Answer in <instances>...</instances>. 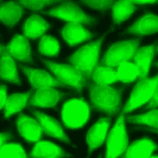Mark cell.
I'll list each match as a JSON object with an SVG mask.
<instances>
[{"label": "cell", "mask_w": 158, "mask_h": 158, "mask_svg": "<svg viewBox=\"0 0 158 158\" xmlns=\"http://www.w3.org/2000/svg\"><path fill=\"white\" fill-rule=\"evenodd\" d=\"M88 88L91 109L102 112L109 117L120 112L122 89L117 88L114 85L96 84H91Z\"/></svg>", "instance_id": "6da1fadb"}, {"label": "cell", "mask_w": 158, "mask_h": 158, "mask_svg": "<svg viewBox=\"0 0 158 158\" xmlns=\"http://www.w3.org/2000/svg\"><path fill=\"white\" fill-rule=\"evenodd\" d=\"M91 110L89 103L82 97L65 101L60 111L63 127L72 130L83 127L90 118Z\"/></svg>", "instance_id": "7a4b0ae2"}, {"label": "cell", "mask_w": 158, "mask_h": 158, "mask_svg": "<svg viewBox=\"0 0 158 158\" xmlns=\"http://www.w3.org/2000/svg\"><path fill=\"white\" fill-rule=\"evenodd\" d=\"M103 38L89 41L78 48L69 59V64L81 71L90 82V79L100 59V52Z\"/></svg>", "instance_id": "3957f363"}, {"label": "cell", "mask_w": 158, "mask_h": 158, "mask_svg": "<svg viewBox=\"0 0 158 158\" xmlns=\"http://www.w3.org/2000/svg\"><path fill=\"white\" fill-rule=\"evenodd\" d=\"M51 73L67 88H72L80 93L85 87H88L89 81L85 75L70 64L57 63L44 60Z\"/></svg>", "instance_id": "277c9868"}, {"label": "cell", "mask_w": 158, "mask_h": 158, "mask_svg": "<svg viewBox=\"0 0 158 158\" xmlns=\"http://www.w3.org/2000/svg\"><path fill=\"white\" fill-rule=\"evenodd\" d=\"M157 85L158 74L152 77H147L138 80L120 112L123 114H128L145 106L153 96Z\"/></svg>", "instance_id": "5b68a950"}, {"label": "cell", "mask_w": 158, "mask_h": 158, "mask_svg": "<svg viewBox=\"0 0 158 158\" xmlns=\"http://www.w3.org/2000/svg\"><path fill=\"white\" fill-rule=\"evenodd\" d=\"M124 114L121 112L110 128L106 141L105 158H120L129 143Z\"/></svg>", "instance_id": "8992f818"}, {"label": "cell", "mask_w": 158, "mask_h": 158, "mask_svg": "<svg viewBox=\"0 0 158 158\" xmlns=\"http://www.w3.org/2000/svg\"><path fill=\"white\" fill-rule=\"evenodd\" d=\"M139 48L138 38L116 42L109 47L99 63L115 69L120 64L130 60Z\"/></svg>", "instance_id": "52a82bcc"}, {"label": "cell", "mask_w": 158, "mask_h": 158, "mask_svg": "<svg viewBox=\"0 0 158 158\" xmlns=\"http://www.w3.org/2000/svg\"><path fill=\"white\" fill-rule=\"evenodd\" d=\"M49 16L62 20L66 23L73 22L82 25H89L94 19L85 13L75 3L65 1L56 7L46 12Z\"/></svg>", "instance_id": "ba28073f"}, {"label": "cell", "mask_w": 158, "mask_h": 158, "mask_svg": "<svg viewBox=\"0 0 158 158\" xmlns=\"http://www.w3.org/2000/svg\"><path fill=\"white\" fill-rule=\"evenodd\" d=\"M16 127L21 137L27 143L35 144L43 139L44 133L35 117H32L23 113L18 114Z\"/></svg>", "instance_id": "9c48e42d"}, {"label": "cell", "mask_w": 158, "mask_h": 158, "mask_svg": "<svg viewBox=\"0 0 158 158\" xmlns=\"http://www.w3.org/2000/svg\"><path fill=\"white\" fill-rule=\"evenodd\" d=\"M19 67L27 76L33 88L39 89L47 88L67 87L51 73H49L44 70L33 69L22 65H19Z\"/></svg>", "instance_id": "30bf717a"}, {"label": "cell", "mask_w": 158, "mask_h": 158, "mask_svg": "<svg viewBox=\"0 0 158 158\" xmlns=\"http://www.w3.org/2000/svg\"><path fill=\"white\" fill-rule=\"evenodd\" d=\"M110 117H102L88 130L86 141L91 153L106 143L110 130Z\"/></svg>", "instance_id": "8fae6325"}, {"label": "cell", "mask_w": 158, "mask_h": 158, "mask_svg": "<svg viewBox=\"0 0 158 158\" xmlns=\"http://www.w3.org/2000/svg\"><path fill=\"white\" fill-rule=\"evenodd\" d=\"M4 47L10 56L17 62H32L29 40L23 34L15 35Z\"/></svg>", "instance_id": "7c38bea8"}, {"label": "cell", "mask_w": 158, "mask_h": 158, "mask_svg": "<svg viewBox=\"0 0 158 158\" xmlns=\"http://www.w3.org/2000/svg\"><path fill=\"white\" fill-rule=\"evenodd\" d=\"M65 93L56 88H47L36 89L30 98L28 107L55 108L58 102L63 98Z\"/></svg>", "instance_id": "4fadbf2b"}, {"label": "cell", "mask_w": 158, "mask_h": 158, "mask_svg": "<svg viewBox=\"0 0 158 158\" xmlns=\"http://www.w3.org/2000/svg\"><path fill=\"white\" fill-rule=\"evenodd\" d=\"M64 41L70 46L79 45L85 41H90L93 35L87 30L84 25L67 22L60 31Z\"/></svg>", "instance_id": "5bb4252c"}, {"label": "cell", "mask_w": 158, "mask_h": 158, "mask_svg": "<svg viewBox=\"0 0 158 158\" xmlns=\"http://www.w3.org/2000/svg\"><path fill=\"white\" fill-rule=\"evenodd\" d=\"M33 114L40 123L44 135L63 142H70L69 138L64 130L63 126L57 120L36 110H33Z\"/></svg>", "instance_id": "9a60e30c"}, {"label": "cell", "mask_w": 158, "mask_h": 158, "mask_svg": "<svg viewBox=\"0 0 158 158\" xmlns=\"http://www.w3.org/2000/svg\"><path fill=\"white\" fill-rule=\"evenodd\" d=\"M156 44L139 47L130 60L135 64L140 72V79L149 77V73L156 52Z\"/></svg>", "instance_id": "2e32d148"}, {"label": "cell", "mask_w": 158, "mask_h": 158, "mask_svg": "<svg viewBox=\"0 0 158 158\" xmlns=\"http://www.w3.org/2000/svg\"><path fill=\"white\" fill-rule=\"evenodd\" d=\"M157 149L152 139L144 137L129 144L120 158H149Z\"/></svg>", "instance_id": "e0dca14e"}, {"label": "cell", "mask_w": 158, "mask_h": 158, "mask_svg": "<svg viewBox=\"0 0 158 158\" xmlns=\"http://www.w3.org/2000/svg\"><path fill=\"white\" fill-rule=\"evenodd\" d=\"M69 156L54 143L42 139L33 144L28 158H64Z\"/></svg>", "instance_id": "ac0fdd59"}, {"label": "cell", "mask_w": 158, "mask_h": 158, "mask_svg": "<svg viewBox=\"0 0 158 158\" xmlns=\"http://www.w3.org/2000/svg\"><path fill=\"white\" fill-rule=\"evenodd\" d=\"M35 90L36 89L31 88L30 91L26 93H17L8 95L3 109L4 117L9 118L15 114L20 113L23 109L27 107Z\"/></svg>", "instance_id": "d6986e66"}, {"label": "cell", "mask_w": 158, "mask_h": 158, "mask_svg": "<svg viewBox=\"0 0 158 158\" xmlns=\"http://www.w3.org/2000/svg\"><path fill=\"white\" fill-rule=\"evenodd\" d=\"M128 32L139 37L158 32V15L145 13L128 28Z\"/></svg>", "instance_id": "ffe728a7"}, {"label": "cell", "mask_w": 158, "mask_h": 158, "mask_svg": "<svg viewBox=\"0 0 158 158\" xmlns=\"http://www.w3.org/2000/svg\"><path fill=\"white\" fill-rule=\"evenodd\" d=\"M49 24L40 15L33 13L27 18L23 25V34L28 40H36L46 34Z\"/></svg>", "instance_id": "44dd1931"}, {"label": "cell", "mask_w": 158, "mask_h": 158, "mask_svg": "<svg viewBox=\"0 0 158 158\" xmlns=\"http://www.w3.org/2000/svg\"><path fill=\"white\" fill-rule=\"evenodd\" d=\"M0 79L17 85L20 84L17 61L6 49L0 56Z\"/></svg>", "instance_id": "7402d4cb"}, {"label": "cell", "mask_w": 158, "mask_h": 158, "mask_svg": "<svg viewBox=\"0 0 158 158\" xmlns=\"http://www.w3.org/2000/svg\"><path fill=\"white\" fill-rule=\"evenodd\" d=\"M24 8L17 1L0 4V22L9 26H14L23 14Z\"/></svg>", "instance_id": "603a6c76"}, {"label": "cell", "mask_w": 158, "mask_h": 158, "mask_svg": "<svg viewBox=\"0 0 158 158\" xmlns=\"http://www.w3.org/2000/svg\"><path fill=\"white\" fill-rule=\"evenodd\" d=\"M118 82L123 85L136 83L140 80V72L137 66L130 60L123 62L115 69Z\"/></svg>", "instance_id": "cb8c5ba5"}, {"label": "cell", "mask_w": 158, "mask_h": 158, "mask_svg": "<svg viewBox=\"0 0 158 158\" xmlns=\"http://www.w3.org/2000/svg\"><path fill=\"white\" fill-rule=\"evenodd\" d=\"M136 5L130 0H115L111 10L114 23L120 24L129 19L136 10Z\"/></svg>", "instance_id": "d4e9b609"}, {"label": "cell", "mask_w": 158, "mask_h": 158, "mask_svg": "<svg viewBox=\"0 0 158 158\" xmlns=\"http://www.w3.org/2000/svg\"><path fill=\"white\" fill-rule=\"evenodd\" d=\"M117 82L115 70L99 63L93 72L89 85L91 84L114 85Z\"/></svg>", "instance_id": "484cf974"}, {"label": "cell", "mask_w": 158, "mask_h": 158, "mask_svg": "<svg viewBox=\"0 0 158 158\" xmlns=\"http://www.w3.org/2000/svg\"><path fill=\"white\" fill-rule=\"evenodd\" d=\"M124 116L126 122L158 129V107L149 109V111L144 113L135 115L124 114Z\"/></svg>", "instance_id": "4316f807"}, {"label": "cell", "mask_w": 158, "mask_h": 158, "mask_svg": "<svg viewBox=\"0 0 158 158\" xmlns=\"http://www.w3.org/2000/svg\"><path fill=\"white\" fill-rule=\"evenodd\" d=\"M38 50L41 55L56 57L60 51L59 42L51 35L45 34L39 39Z\"/></svg>", "instance_id": "83f0119b"}, {"label": "cell", "mask_w": 158, "mask_h": 158, "mask_svg": "<svg viewBox=\"0 0 158 158\" xmlns=\"http://www.w3.org/2000/svg\"><path fill=\"white\" fill-rule=\"evenodd\" d=\"M0 158H28V154L20 143L7 142L0 148Z\"/></svg>", "instance_id": "f1b7e54d"}, {"label": "cell", "mask_w": 158, "mask_h": 158, "mask_svg": "<svg viewBox=\"0 0 158 158\" xmlns=\"http://www.w3.org/2000/svg\"><path fill=\"white\" fill-rule=\"evenodd\" d=\"M17 1L23 7L33 12L40 11L46 6L55 3L54 0H17Z\"/></svg>", "instance_id": "f546056e"}, {"label": "cell", "mask_w": 158, "mask_h": 158, "mask_svg": "<svg viewBox=\"0 0 158 158\" xmlns=\"http://www.w3.org/2000/svg\"><path fill=\"white\" fill-rule=\"evenodd\" d=\"M81 1L93 9L105 10L111 9L115 0H81Z\"/></svg>", "instance_id": "4dcf8cb0"}, {"label": "cell", "mask_w": 158, "mask_h": 158, "mask_svg": "<svg viewBox=\"0 0 158 158\" xmlns=\"http://www.w3.org/2000/svg\"><path fill=\"white\" fill-rule=\"evenodd\" d=\"M7 96L6 86L5 85H0V110L4 109Z\"/></svg>", "instance_id": "1f68e13d"}, {"label": "cell", "mask_w": 158, "mask_h": 158, "mask_svg": "<svg viewBox=\"0 0 158 158\" xmlns=\"http://www.w3.org/2000/svg\"><path fill=\"white\" fill-rule=\"evenodd\" d=\"M156 107H158V85L157 86L155 93H154L153 96L152 97L151 99L144 106V108L146 109H148V110L154 109V108H156Z\"/></svg>", "instance_id": "d6a6232c"}, {"label": "cell", "mask_w": 158, "mask_h": 158, "mask_svg": "<svg viewBox=\"0 0 158 158\" xmlns=\"http://www.w3.org/2000/svg\"><path fill=\"white\" fill-rule=\"evenodd\" d=\"M134 4L138 6H144L148 4H154L158 2V0H130Z\"/></svg>", "instance_id": "836d02e7"}, {"label": "cell", "mask_w": 158, "mask_h": 158, "mask_svg": "<svg viewBox=\"0 0 158 158\" xmlns=\"http://www.w3.org/2000/svg\"><path fill=\"white\" fill-rule=\"evenodd\" d=\"M12 136L9 133H0V148L7 142H9Z\"/></svg>", "instance_id": "e575fe53"}, {"label": "cell", "mask_w": 158, "mask_h": 158, "mask_svg": "<svg viewBox=\"0 0 158 158\" xmlns=\"http://www.w3.org/2000/svg\"><path fill=\"white\" fill-rule=\"evenodd\" d=\"M4 49H5L4 46H2V45H1V44H0V56H1V55L2 54V53L3 52V51H4Z\"/></svg>", "instance_id": "d590c367"}, {"label": "cell", "mask_w": 158, "mask_h": 158, "mask_svg": "<svg viewBox=\"0 0 158 158\" xmlns=\"http://www.w3.org/2000/svg\"><path fill=\"white\" fill-rule=\"evenodd\" d=\"M147 129L148 130H150V131H152L153 132H155V133H158V129H156V128H147Z\"/></svg>", "instance_id": "8d00e7d4"}, {"label": "cell", "mask_w": 158, "mask_h": 158, "mask_svg": "<svg viewBox=\"0 0 158 158\" xmlns=\"http://www.w3.org/2000/svg\"><path fill=\"white\" fill-rule=\"evenodd\" d=\"M149 158H158V154H153Z\"/></svg>", "instance_id": "74e56055"}, {"label": "cell", "mask_w": 158, "mask_h": 158, "mask_svg": "<svg viewBox=\"0 0 158 158\" xmlns=\"http://www.w3.org/2000/svg\"><path fill=\"white\" fill-rule=\"evenodd\" d=\"M56 2H64V1H67V0H54Z\"/></svg>", "instance_id": "f35d334b"}, {"label": "cell", "mask_w": 158, "mask_h": 158, "mask_svg": "<svg viewBox=\"0 0 158 158\" xmlns=\"http://www.w3.org/2000/svg\"><path fill=\"white\" fill-rule=\"evenodd\" d=\"M153 64L155 65L156 66H157L158 67V61L157 62H153Z\"/></svg>", "instance_id": "ab89813d"}, {"label": "cell", "mask_w": 158, "mask_h": 158, "mask_svg": "<svg viewBox=\"0 0 158 158\" xmlns=\"http://www.w3.org/2000/svg\"><path fill=\"white\" fill-rule=\"evenodd\" d=\"M156 52H157V54L158 53V44L157 45V48H156Z\"/></svg>", "instance_id": "60d3db41"}, {"label": "cell", "mask_w": 158, "mask_h": 158, "mask_svg": "<svg viewBox=\"0 0 158 158\" xmlns=\"http://www.w3.org/2000/svg\"><path fill=\"white\" fill-rule=\"evenodd\" d=\"M1 1V0H0V1Z\"/></svg>", "instance_id": "b9f144b4"}]
</instances>
